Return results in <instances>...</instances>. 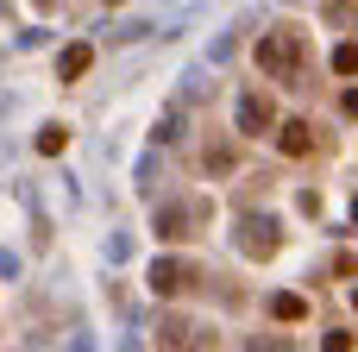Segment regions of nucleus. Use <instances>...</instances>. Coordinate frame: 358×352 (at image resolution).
Listing matches in <instances>:
<instances>
[{"label":"nucleus","instance_id":"obj_10","mask_svg":"<svg viewBox=\"0 0 358 352\" xmlns=\"http://www.w3.org/2000/svg\"><path fill=\"white\" fill-rule=\"evenodd\" d=\"M334 69H340V76H358V44H340V50H334Z\"/></svg>","mask_w":358,"mask_h":352},{"label":"nucleus","instance_id":"obj_1","mask_svg":"<svg viewBox=\"0 0 358 352\" xmlns=\"http://www.w3.org/2000/svg\"><path fill=\"white\" fill-rule=\"evenodd\" d=\"M302 57H308V38H302V31H289V25L258 38V69H264V76H296V69H302Z\"/></svg>","mask_w":358,"mask_h":352},{"label":"nucleus","instance_id":"obj_8","mask_svg":"<svg viewBox=\"0 0 358 352\" xmlns=\"http://www.w3.org/2000/svg\"><path fill=\"white\" fill-rule=\"evenodd\" d=\"M271 315H277V321H302V315H308V296L283 290V296H271Z\"/></svg>","mask_w":358,"mask_h":352},{"label":"nucleus","instance_id":"obj_2","mask_svg":"<svg viewBox=\"0 0 358 352\" xmlns=\"http://www.w3.org/2000/svg\"><path fill=\"white\" fill-rule=\"evenodd\" d=\"M201 346H214V334H201L195 321H164L157 328V352H201Z\"/></svg>","mask_w":358,"mask_h":352},{"label":"nucleus","instance_id":"obj_4","mask_svg":"<svg viewBox=\"0 0 358 352\" xmlns=\"http://www.w3.org/2000/svg\"><path fill=\"white\" fill-rule=\"evenodd\" d=\"M239 233H245L239 246H245L252 258H271V252H277V220H264V214H252V220H245Z\"/></svg>","mask_w":358,"mask_h":352},{"label":"nucleus","instance_id":"obj_9","mask_svg":"<svg viewBox=\"0 0 358 352\" xmlns=\"http://www.w3.org/2000/svg\"><path fill=\"white\" fill-rule=\"evenodd\" d=\"M63 145H69V132H63V126H44V132H38V151H50V157H57Z\"/></svg>","mask_w":358,"mask_h":352},{"label":"nucleus","instance_id":"obj_11","mask_svg":"<svg viewBox=\"0 0 358 352\" xmlns=\"http://www.w3.org/2000/svg\"><path fill=\"white\" fill-rule=\"evenodd\" d=\"M321 352H352V334H327V340H321Z\"/></svg>","mask_w":358,"mask_h":352},{"label":"nucleus","instance_id":"obj_3","mask_svg":"<svg viewBox=\"0 0 358 352\" xmlns=\"http://www.w3.org/2000/svg\"><path fill=\"white\" fill-rule=\"evenodd\" d=\"M189 283H195V265H182V258H157L151 265V290L157 296H182Z\"/></svg>","mask_w":358,"mask_h":352},{"label":"nucleus","instance_id":"obj_6","mask_svg":"<svg viewBox=\"0 0 358 352\" xmlns=\"http://www.w3.org/2000/svg\"><path fill=\"white\" fill-rule=\"evenodd\" d=\"M264 126H271V101L264 94H245L239 101V132H264Z\"/></svg>","mask_w":358,"mask_h":352},{"label":"nucleus","instance_id":"obj_12","mask_svg":"<svg viewBox=\"0 0 358 352\" xmlns=\"http://www.w3.org/2000/svg\"><path fill=\"white\" fill-rule=\"evenodd\" d=\"M252 352H289V340H252Z\"/></svg>","mask_w":358,"mask_h":352},{"label":"nucleus","instance_id":"obj_7","mask_svg":"<svg viewBox=\"0 0 358 352\" xmlns=\"http://www.w3.org/2000/svg\"><path fill=\"white\" fill-rule=\"evenodd\" d=\"M88 63H94V50H88V44H69V50L57 57V76H63V82H76V76H82Z\"/></svg>","mask_w":358,"mask_h":352},{"label":"nucleus","instance_id":"obj_15","mask_svg":"<svg viewBox=\"0 0 358 352\" xmlns=\"http://www.w3.org/2000/svg\"><path fill=\"white\" fill-rule=\"evenodd\" d=\"M352 309H358V290H352Z\"/></svg>","mask_w":358,"mask_h":352},{"label":"nucleus","instance_id":"obj_13","mask_svg":"<svg viewBox=\"0 0 358 352\" xmlns=\"http://www.w3.org/2000/svg\"><path fill=\"white\" fill-rule=\"evenodd\" d=\"M340 107H346V113L358 120V88H346V101H340Z\"/></svg>","mask_w":358,"mask_h":352},{"label":"nucleus","instance_id":"obj_14","mask_svg":"<svg viewBox=\"0 0 358 352\" xmlns=\"http://www.w3.org/2000/svg\"><path fill=\"white\" fill-rule=\"evenodd\" d=\"M352 220H358V195H352Z\"/></svg>","mask_w":358,"mask_h":352},{"label":"nucleus","instance_id":"obj_5","mask_svg":"<svg viewBox=\"0 0 358 352\" xmlns=\"http://www.w3.org/2000/svg\"><path fill=\"white\" fill-rule=\"evenodd\" d=\"M277 145H283V157H302V151L315 145V132H308V120H283V126H277Z\"/></svg>","mask_w":358,"mask_h":352}]
</instances>
